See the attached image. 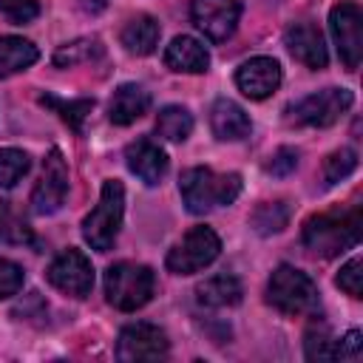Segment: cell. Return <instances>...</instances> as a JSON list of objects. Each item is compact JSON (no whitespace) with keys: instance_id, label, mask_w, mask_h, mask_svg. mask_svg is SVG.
<instances>
[{"instance_id":"cell-1","label":"cell","mask_w":363,"mask_h":363,"mask_svg":"<svg viewBox=\"0 0 363 363\" xmlns=\"http://www.w3.org/2000/svg\"><path fill=\"white\" fill-rule=\"evenodd\" d=\"M182 201L193 216H204L216 207L233 204L241 193L238 173H216L213 167H190L179 179Z\"/></svg>"},{"instance_id":"cell-2","label":"cell","mask_w":363,"mask_h":363,"mask_svg":"<svg viewBox=\"0 0 363 363\" xmlns=\"http://www.w3.org/2000/svg\"><path fill=\"white\" fill-rule=\"evenodd\" d=\"M360 235V216L357 210L352 213H323V216H312L303 224V247L315 255L332 258L346 252L349 247L357 244Z\"/></svg>"},{"instance_id":"cell-3","label":"cell","mask_w":363,"mask_h":363,"mask_svg":"<svg viewBox=\"0 0 363 363\" xmlns=\"http://www.w3.org/2000/svg\"><path fill=\"white\" fill-rule=\"evenodd\" d=\"M122 216H125V187L122 182L108 179L99 190L96 207L82 221V238L91 244V250L108 252L113 247L122 227Z\"/></svg>"},{"instance_id":"cell-4","label":"cell","mask_w":363,"mask_h":363,"mask_svg":"<svg viewBox=\"0 0 363 363\" xmlns=\"http://www.w3.org/2000/svg\"><path fill=\"white\" fill-rule=\"evenodd\" d=\"M153 286H156L153 269L145 264L119 261V264H111L105 272V298L111 306H116L122 312L142 309L150 301Z\"/></svg>"},{"instance_id":"cell-5","label":"cell","mask_w":363,"mask_h":363,"mask_svg":"<svg viewBox=\"0 0 363 363\" xmlns=\"http://www.w3.org/2000/svg\"><path fill=\"white\" fill-rule=\"evenodd\" d=\"M267 301L284 315H306L318 306V286L306 272L289 264H281L269 275Z\"/></svg>"},{"instance_id":"cell-6","label":"cell","mask_w":363,"mask_h":363,"mask_svg":"<svg viewBox=\"0 0 363 363\" xmlns=\"http://www.w3.org/2000/svg\"><path fill=\"white\" fill-rule=\"evenodd\" d=\"M354 96L346 88H323L318 94H309L298 102L286 105V122L289 125H309V128H326L335 125L349 108Z\"/></svg>"},{"instance_id":"cell-7","label":"cell","mask_w":363,"mask_h":363,"mask_svg":"<svg viewBox=\"0 0 363 363\" xmlns=\"http://www.w3.org/2000/svg\"><path fill=\"white\" fill-rule=\"evenodd\" d=\"M221 252V241L210 227H193L170 252H167V269L176 275H193L204 267H210Z\"/></svg>"},{"instance_id":"cell-8","label":"cell","mask_w":363,"mask_h":363,"mask_svg":"<svg viewBox=\"0 0 363 363\" xmlns=\"http://www.w3.org/2000/svg\"><path fill=\"white\" fill-rule=\"evenodd\" d=\"M329 28L337 45V54L349 71L360 65L363 57V11L357 3H337L329 14Z\"/></svg>"},{"instance_id":"cell-9","label":"cell","mask_w":363,"mask_h":363,"mask_svg":"<svg viewBox=\"0 0 363 363\" xmlns=\"http://www.w3.org/2000/svg\"><path fill=\"white\" fill-rule=\"evenodd\" d=\"M65 196H68V167L62 153L51 147L43 162V176L31 193V210L37 216H51L65 204Z\"/></svg>"},{"instance_id":"cell-10","label":"cell","mask_w":363,"mask_h":363,"mask_svg":"<svg viewBox=\"0 0 363 363\" xmlns=\"http://www.w3.org/2000/svg\"><path fill=\"white\" fill-rule=\"evenodd\" d=\"M48 281H51V286H57L60 292H65L71 298H85L94 289V267L85 258V252L68 247L51 261Z\"/></svg>"},{"instance_id":"cell-11","label":"cell","mask_w":363,"mask_h":363,"mask_svg":"<svg viewBox=\"0 0 363 363\" xmlns=\"http://www.w3.org/2000/svg\"><path fill=\"white\" fill-rule=\"evenodd\" d=\"M170 349L167 335L153 326V323H130L119 332L116 340V357L122 363H136V360H159Z\"/></svg>"},{"instance_id":"cell-12","label":"cell","mask_w":363,"mask_h":363,"mask_svg":"<svg viewBox=\"0 0 363 363\" xmlns=\"http://www.w3.org/2000/svg\"><path fill=\"white\" fill-rule=\"evenodd\" d=\"M238 14H241L238 0H193L190 3V17L196 28L213 43H221L235 31Z\"/></svg>"},{"instance_id":"cell-13","label":"cell","mask_w":363,"mask_h":363,"mask_svg":"<svg viewBox=\"0 0 363 363\" xmlns=\"http://www.w3.org/2000/svg\"><path fill=\"white\" fill-rule=\"evenodd\" d=\"M235 85L250 99H267L281 85V65L272 57H252L235 71Z\"/></svg>"},{"instance_id":"cell-14","label":"cell","mask_w":363,"mask_h":363,"mask_svg":"<svg viewBox=\"0 0 363 363\" xmlns=\"http://www.w3.org/2000/svg\"><path fill=\"white\" fill-rule=\"evenodd\" d=\"M284 40H286L289 54L298 62H303L306 68H315V71L326 68L329 54H326V43H323V34H320L318 26H312V23H292L286 28Z\"/></svg>"},{"instance_id":"cell-15","label":"cell","mask_w":363,"mask_h":363,"mask_svg":"<svg viewBox=\"0 0 363 363\" xmlns=\"http://www.w3.org/2000/svg\"><path fill=\"white\" fill-rule=\"evenodd\" d=\"M125 162H128V170H130L139 182H145L147 187L159 184L162 176L167 173V156H164V150H162L156 142H150V139H136V142H130L128 150H125Z\"/></svg>"},{"instance_id":"cell-16","label":"cell","mask_w":363,"mask_h":363,"mask_svg":"<svg viewBox=\"0 0 363 363\" xmlns=\"http://www.w3.org/2000/svg\"><path fill=\"white\" fill-rule=\"evenodd\" d=\"M210 128H213V133L221 142H238V139L250 136V130H252L247 111L238 102L227 99V96L213 102V108H210Z\"/></svg>"},{"instance_id":"cell-17","label":"cell","mask_w":363,"mask_h":363,"mask_svg":"<svg viewBox=\"0 0 363 363\" xmlns=\"http://www.w3.org/2000/svg\"><path fill=\"white\" fill-rule=\"evenodd\" d=\"M164 65L179 74H201L210 65L207 48L196 37H173L170 45L164 48Z\"/></svg>"},{"instance_id":"cell-18","label":"cell","mask_w":363,"mask_h":363,"mask_svg":"<svg viewBox=\"0 0 363 363\" xmlns=\"http://www.w3.org/2000/svg\"><path fill=\"white\" fill-rule=\"evenodd\" d=\"M147 108H150V94L136 82H125L113 91L111 105H108V116L113 125H130L142 113H147Z\"/></svg>"},{"instance_id":"cell-19","label":"cell","mask_w":363,"mask_h":363,"mask_svg":"<svg viewBox=\"0 0 363 363\" xmlns=\"http://www.w3.org/2000/svg\"><path fill=\"white\" fill-rule=\"evenodd\" d=\"M159 23L150 17V14H136L133 20H128V26L122 28V45L128 54H136V57H147L156 51L159 45Z\"/></svg>"},{"instance_id":"cell-20","label":"cell","mask_w":363,"mask_h":363,"mask_svg":"<svg viewBox=\"0 0 363 363\" xmlns=\"http://www.w3.org/2000/svg\"><path fill=\"white\" fill-rule=\"evenodd\" d=\"M40 51L31 40L26 37H0V79L26 71L37 62Z\"/></svg>"},{"instance_id":"cell-21","label":"cell","mask_w":363,"mask_h":363,"mask_svg":"<svg viewBox=\"0 0 363 363\" xmlns=\"http://www.w3.org/2000/svg\"><path fill=\"white\" fill-rule=\"evenodd\" d=\"M196 298L204 306H233L241 301V281L235 275H213L196 286Z\"/></svg>"},{"instance_id":"cell-22","label":"cell","mask_w":363,"mask_h":363,"mask_svg":"<svg viewBox=\"0 0 363 363\" xmlns=\"http://www.w3.org/2000/svg\"><path fill=\"white\" fill-rule=\"evenodd\" d=\"M193 130V116L182 105H164L156 116V133L167 142H184Z\"/></svg>"},{"instance_id":"cell-23","label":"cell","mask_w":363,"mask_h":363,"mask_svg":"<svg viewBox=\"0 0 363 363\" xmlns=\"http://www.w3.org/2000/svg\"><path fill=\"white\" fill-rule=\"evenodd\" d=\"M289 216H292V210H289L286 201H264L252 213V227L261 235H272V233H281L289 224Z\"/></svg>"},{"instance_id":"cell-24","label":"cell","mask_w":363,"mask_h":363,"mask_svg":"<svg viewBox=\"0 0 363 363\" xmlns=\"http://www.w3.org/2000/svg\"><path fill=\"white\" fill-rule=\"evenodd\" d=\"M102 54V43L96 37H82V40H74L68 45H62L57 54H54V65L60 68H71L77 62H88L94 57Z\"/></svg>"},{"instance_id":"cell-25","label":"cell","mask_w":363,"mask_h":363,"mask_svg":"<svg viewBox=\"0 0 363 363\" xmlns=\"http://www.w3.org/2000/svg\"><path fill=\"white\" fill-rule=\"evenodd\" d=\"M31 167V159L26 150L3 147L0 150V187H14Z\"/></svg>"},{"instance_id":"cell-26","label":"cell","mask_w":363,"mask_h":363,"mask_svg":"<svg viewBox=\"0 0 363 363\" xmlns=\"http://www.w3.org/2000/svg\"><path fill=\"white\" fill-rule=\"evenodd\" d=\"M354 167H357V153H354L352 147L335 150V153L323 162V184H337V182L346 179Z\"/></svg>"},{"instance_id":"cell-27","label":"cell","mask_w":363,"mask_h":363,"mask_svg":"<svg viewBox=\"0 0 363 363\" xmlns=\"http://www.w3.org/2000/svg\"><path fill=\"white\" fill-rule=\"evenodd\" d=\"M335 343H337V340H332L329 329L320 323L318 329L312 326V329L306 332L303 349H306V357H309V360H335Z\"/></svg>"},{"instance_id":"cell-28","label":"cell","mask_w":363,"mask_h":363,"mask_svg":"<svg viewBox=\"0 0 363 363\" xmlns=\"http://www.w3.org/2000/svg\"><path fill=\"white\" fill-rule=\"evenodd\" d=\"M43 105H51V108H57L60 113H62V119L74 128V130H82V119L91 113V108H94V99H74V102H60V99H54V96H43L40 99Z\"/></svg>"},{"instance_id":"cell-29","label":"cell","mask_w":363,"mask_h":363,"mask_svg":"<svg viewBox=\"0 0 363 363\" xmlns=\"http://www.w3.org/2000/svg\"><path fill=\"white\" fill-rule=\"evenodd\" d=\"M337 286H340L346 295H352V298H360V295H363V261H360V255L349 258V261L340 267V272H337Z\"/></svg>"},{"instance_id":"cell-30","label":"cell","mask_w":363,"mask_h":363,"mask_svg":"<svg viewBox=\"0 0 363 363\" xmlns=\"http://www.w3.org/2000/svg\"><path fill=\"white\" fill-rule=\"evenodd\" d=\"M20 289H23V267L9 258H0V301L17 295Z\"/></svg>"},{"instance_id":"cell-31","label":"cell","mask_w":363,"mask_h":363,"mask_svg":"<svg viewBox=\"0 0 363 363\" xmlns=\"http://www.w3.org/2000/svg\"><path fill=\"white\" fill-rule=\"evenodd\" d=\"M0 11L11 23H31L40 14V3L37 0H0Z\"/></svg>"},{"instance_id":"cell-32","label":"cell","mask_w":363,"mask_h":363,"mask_svg":"<svg viewBox=\"0 0 363 363\" xmlns=\"http://www.w3.org/2000/svg\"><path fill=\"white\" fill-rule=\"evenodd\" d=\"M298 167V150L295 147H278L275 156L267 162V173L272 176H289Z\"/></svg>"},{"instance_id":"cell-33","label":"cell","mask_w":363,"mask_h":363,"mask_svg":"<svg viewBox=\"0 0 363 363\" xmlns=\"http://www.w3.org/2000/svg\"><path fill=\"white\" fill-rule=\"evenodd\" d=\"M360 354H363V335L357 329L346 332V337L335 343V360H352L354 363V360H360Z\"/></svg>"},{"instance_id":"cell-34","label":"cell","mask_w":363,"mask_h":363,"mask_svg":"<svg viewBox=\"0 0 363 363\" xmlns=\"http://www.w3.org/2000/svg\"><path fill=\"white\" fill-rule=\"evenodd\" d=\"M6 218H9V207H6V201H0V235L6 233Z\"/></svg>"}]
</instances>
